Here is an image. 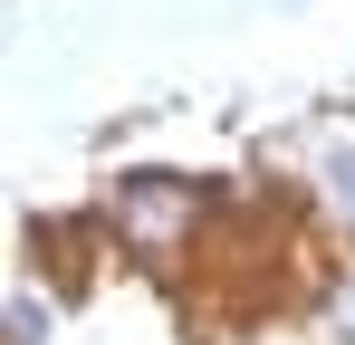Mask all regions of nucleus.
I'll return each instance as SVG.
<instances>
[{
    "label": "nucleus",
    "mask_w": 355,
    "mask_h": 345,
    "mask_svg": "<svg viewBox=\"0 0 355 345\" xmlns=\"http://www.w3.org/2000/svg\"><path fill=\"white\" fill-rule=\"evenodd\" d=\"M182 221H192V192H182V182H135V192H125V230H135L144 249H173Z\"/></svg>",
    "instance_id": "f257e3e1"
},
{
    "label": "nucleus",
    "mask_w": 355,
    "mask_h": 345,
    "mask_svg": "<svg viewBox=\"0 0 355 345\" xmlns=\"http://www.w3.org/2000/svg\"><path fill=\"white\" fill-rule=\"evenodd\" d=\"M327 192H336V211L355 221V154H336V182H327Z\"/></svg>",
    "instance_id": "f03ea898"
}]
</instances>
